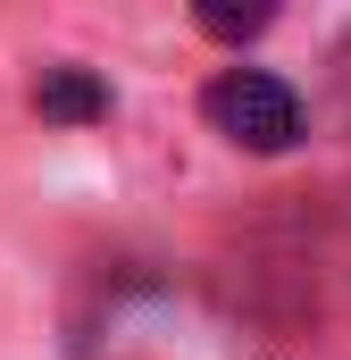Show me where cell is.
<instances>
[{
  "mask_svg": "<svg viewBox=\"0 0 351 360\" xmlns=\"http://www.w3.org/2000/svg\"><path fill=\"white\" fill-rule=\"evenodd\" d=\"M34 109H42V117H59V126H92V117H109V92L92 84L84 68H42Z\"/></svg>",
  "mask_w": 351,
  "mask_h": 360,
  "instance_id": "obj_2",
  "label": "cell"
},
{
  "mask_svg": "<svg viewBox=\"0 0 351 360\" xmlns=\"http://www.w3.org/2000/svg\"><path fill=\"white\" fill-rule=\"evenodd\" d=\"M201 109H209V126L226 134V143H243V151H293L301 143V101L284 76H267V68H226L218 84L201 92Z\"/></svg>",
  "mask_w": 351,
  "mask_h": 360,
  "instance_id": "obj_1",
  "label": "cell"
},
{
  "mask_svg": "<svg viewBox=\"0 0 351 360\" xmlns=\"http://www.w3.org/2000/svg\"><path fill=\"white\" fill-rule=\"evenodd\" d=\"M201 34H218V42H251V34H267V8H201Z\"/></svg>",
  "mask_w": 351,
  "mask_h": 360,
  "instance_id": "obj_3",
  "label": "cell"
}]
</instances>
